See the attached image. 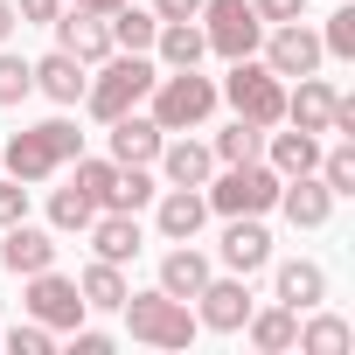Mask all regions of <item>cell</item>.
<instances>
[{"label": "cell", "instance_id": "1", "mask_svg": "<svg viewBox=\"0 0 355 355\" xmlns=\"http://www.w3.org/2000/svg\"><path fill=\"white\" fill-rule=\"evenodd\" d=\"M84 153V132H77V119H35V125H21V132H8V146H0V167L15 174V182H28V189H42V182H56V174L70 167Z\"/></svg>", "mask_w": 355, "mask_h": 355}, {"label": "cell", "instance_id": "2", "mask_svg": "<svg viewBox=\"0 0 355 355\" xmlns=\"http://www.w3.org/2000/svg\"><path fill=\"white\" fill-rule=\"evenodd\" d=\"M216 77H202V63L196 70H160L153 77V91H146V119L160 125V132H202L209 119H216Z\"/></svg>", "mask_w": 355, "mask_h": 355}, {"label": "cell", "instance_id": "3", "mask_svg": "<svg viewBox=\"0 0 355 355\" xmlns=\"http://www.w3.org/2000/svg\"><path fill=\"white\" fill-rule=\"evenodd\" d=\"M153 77H160V63H153V56L112 49V56L91 70V84H84V112H91L98 125H112V119H125V112H139V105H146Z\"/></svg>", "mask_w": 355, "mask_h": 355}, {"label": "cell", "instance_id": "4", "mask_svg": "<svg viewBox=\"0 0 355 355\" xmlns=\"http://www.w3.org/2000/svg\"><path fill=\"white\" fill-rule=\"evenodd\" d=\"M119 320H125V334H132L139 348H189V341L202 334L196 306H189V300H174V293H160V286H146V293H125Z\"/></svg>", "mask_w": 355, "mask_h": 355}, {"label": "cell", "instance_id": "5", "mask_svg": "<svg viewBox=\"0 0 355 355\" xmlns=\"http://www.w3.org/2000/svg\"><path fill=\"white\" fill-rule=\"evenodd\" d=\"M202 202H209V216H272V202H279V174H272L265 160L216 167L209 182H202Z\"/></svg>", "mask_w": 355, "mask_h": 355}, {"label": "cell", "instance_id": "6", "mask_svg": "<svg viewBox=\"0 0 355 355\" xmlns=\"http://www.w3.org/2000/svg\"><path fill=\"white\" fill-rule=\"evenodd\" d=\"M216 98H223V105H230L237 119L265 125V132H272V125L286 119V77H272V70H265L258 56H237V63H230V70L216 77Z\"/></svg>", "mask_w": 355, "mask_h": 355}, {"label": "cell", "instance_id": "7", "mask_svg": "<svg viewBox=\"0 0 355 355\" xmlns=\"http://www.w3.org/2000/svg\"><path fill=\"white\" fill-rule=\"evenodd\" d=\"M21 313H28V320H42V327H49L56 341H63L70 327H84V320H91V306H84L77 279H63L56 265H49V272H28V279H21Z\"/></svg>", "mask_w": 355, "mask_h": 355}, {"label": "cell", "instance_id": "8", "mask_svg": "<svg viewBox=\"0 0 355 355\" xmlns=\"http://www.w3.org/2000/svg\"><path fill=\"white\" fill-rule=\"evenodd\" d=\"M196 28H202L209 56H223V63L258 56V42H265V21H258V8H251V0H202Z\"/></svg>", "mask_w": 355, "mask_h": 355}, {"label": "cell", "instance_id": "9", "mask_svg": "<svg viewBox=\"0 0 355 355\" xmlns=\"http://www.w3.org/2000/svg\"><path fill=\"white\" fill-rule=\"evenodd\" d=\"M258 63H265L272 77H286V84H293V77H313V70L327 63V56H320V28H313L306 15H300V21H272L265 42H258Z\"/></svg>", "mask_w": 355, "mask_h": 355}, {"label": "cell", "instance_id": "10", "mask_svg": "<svg viewBox=\"0 0 355 355\" xmlns=\"http://www.w3.org/2000/svg\"><path fill=\"white\" fill-rule=\"evenodd\" d=\"M272 258H279V244H272V223H265V216H223V237H216V265H223V272L251 279V272H265Z\"/></svg>", "mask_w": 355, "mask_h": 355}, {"label": "cell", "instance_id": "11", "mask_svg": "<svg viewBox=\"0 0 355 355\" xmlns=\"http://www.w3.org/2000/svg\"><path fill=\"white\" fill-rule=\"evenodd\" d=\"M189 306H196V320H202L209 334H244V320H251L258 300H251V279H237V272L216 279V272H209V286H202Z\"/></svg>", "mask_w": 355, "mask_h": 355}, {"label": "cell", "instance_id": "12", "mask_svg": "<svg viewBox=\"0 0 355 355\" xmlns=\"http://www.w3.org/2000/svg\"><path fill=\"white\" fill-rule=\"evenodd\" d=\"M153 174H160V189H202L209 174H216V153H209V139L167 132L160 153H153Z\"/></svg>", "mask_w": 355, "mask_h": 355}, {"label": "cell", "instance_id": "13", "mask_svg": "<svg viewBox=\"0 0 355 355\" xmlns=\"http://www.w3.org/2000/svg\"><path fill=\"white\" fill-rule=\"evenodd\" d=\"M334 202H341V196L320 182V174H286L272 209H279L293 230H327V223H334Z\"/></svg>", "mask_w": 355, "mask_h": 355}, {"label": "cell", "instance_id": "14", "mask_svg": "<svg viewBox=\"0 0 355 355\" xmlns=\"http://www.w3.org/2000/svg\"><path fill=\"white\" fill-rule=\"evenodd\" d=\"M56 230L49 223H8V230H0V272H15V279H28V272H49L56 265Z\"/></svg>", "mask_w": 355, "mask_h": 355}, {"label": "cell", "instance_id": "15", "mask_svg": "<svg viewBox=\"0 0 355 355\" xmlns=\"http://www.w3.org/2000/svg\"><path fill=\"white\" fill-rule=\"evenodd\" d=\"M49 35H56V49H70V56L91 63V70L112 56V28H105V15H91V8H56Z\"/></svg>", "mask_w": 355, "mask_h": 355}, {"label": "cell", "instance_id": "16", "mask_svg": "<svg viewBox=\"0 0 355 355\" xmlns=\"http://www.w3.org/2000/svg\"><path fill=\"white\" fill-rule=\"evenodd\" d=\"M84 237H91V258H105V265H132L146 251V223L132 209H98Z\"/></svg>", "mask_w": 355, "mask_h": 355}, {"label": "cell", "instance_id": "17", "mask_svg": "<svg viewBox=\"0 0 355 355\" xmlns=\"http://www.w3.org/2000/svg\"><path fill=\"white\" fill-rule=\"evenodd\" d=\"M35 70V91L56 105V112H77L84 105V84H91V63H77L70 49H49V56H35L28 63Z\"/></svg>", "mask_w": 355, "mask_h": 355}, {"label": "cell", "instance_id": "18", "mask_svg": "<svg viewBox=\"0 0 355 355\" xmlns=\"http://www.w3.org/2000/svg\"><path fill=\"white\" fill-rule=\"evenodd\" d=\"M146 209H153V230H160L167 244H189V237H202V223H209L202 189H160Z\"/></svg>", "mask_w": 355, "mask_h": 355}, {"label": "cell", "instance_id": "19", "mask_svg": "<svg viewBox=\"0 0 355 355\" xmlns=\"http://www.w3.org/2000/svg\"><path fill=\"white\" fill-rule=\"evenodd\" d=\"M334 98H341V84L334 77H293V91H286V119L279 125H300V132H327V119H334Z\"/></svg>", "mask_w": 355, "mask_h": 355}, {"label": "cell", "instance_id": "20", "mask_svg": "<svg viewBox=\"0 0 355 355\" xmlns=\"http://www.w3.org/2000/svg\"><path fill=\"white\" fill-rule=\"evenodd\" d=\"M272 300L306 313V306H327V272L313 258H272Z\"/></svg>", "mask_w": 355, "mask_h": 355}, {"label": "cell", "instance_id": "21", "mask_svg": "<svg viewBox=\"0 0 355 355\" xmlns=\"http://www.w3.org/2000/svg\"><path fill=\"white\" fill-rule=\"evenodd\" d=\"M209 272H216V258L189 237V244H167V251H160V279H153V286L174 293V300H196V293L209 286Z\"/></svg>", "mask_w": 355, "mask_h": 355}, {"label": "cell", "instance_id": "22", "mask_svg": "<svg viewBox=\"0 0 355 355\" xmlns=\"http://www.w3.org/2000/svg\"><path fill=\"white\" fill-rule=\"evenodd\" d=\"M160 139H167V132H160L146 112H125V119H112V125H105V153H112L119 167H153Z\"/></svg>", "mask_w": 355, "mask_h": 355}, {"label": "cell", "instance_id": "23", "mask_svg": "<svg viewBox=\"0 0 355 355\" xmlns=\"http://www.w3.org/2000/svg\"><path fill=\"white\" fill-rule=\"evenodd\" d=\"M265 167L279 174H313L320 167V132H300V125H272L265 132Z\"/></svg>", "mask_w": 355, "mask_h": 355}, {"label": "cell", "instance_id": "24", "mask_svg": "<svg viewBox=\"0 0 355 355\" xmlns=\"http://www.w3.org/2000/svg\"><path fill=\"white\" fill-rule=\"evenodd\" d=\"M244 334H251V348L258 355H293V341H300V313L293 306H251V320H244Z\"/></svg>", "mask_w": 355, "mask_h": 355}, {"label": "cell", "instance_id": "25", "mask_svg": "<svg viewBox=\"0 0 355 355\" xmlns=\"http://www.w3.org/2000/svg\"><path fill=\"white\" fill-rule=\"evenodd\" d=\"M160 70H196L202 56H209V42H202V28L196 21H160V35H153V49H146Z\"/></svg>", "mask_w": 355, "mask_h": 355}, {"label": "cell", "instance_id": "26", "mask_svg": "<svg viewBox=\"0 0 355 355\" xmlns=\"http://www.w3.org/2000/svg\"><path fill=\"white\" fill-rule=\"evenodd\" d=\"M293 348H300V355H348V348H355V327H348L341 313H327V306H306Z\"/></svg>", "mask_w": 355, "mask_h": 355}, {"label": "cell", "instance_id": "27", "mask_svg": "<svg viewBox=\"0 0 355 355\" xmlns=\"http://www.w3.org/2000/svg\"><path fill=\"white\" fill-rule=\"evenodd\" d=\"M77 293H84V306H91V313H119L132 286H125V265H105V258H91V265L77 272Z\"/></svg>", "mask_w": 355, "mask_h": 355}, {"label": "cell", "instance_id": "28", "mask_svg": "<svg viewBox=\"0 0 355 355\" xmlns=\"http://www.w3.org/2000/svg\"><path fill=\"white\" fill-rule=\"evenodd\" d=\"M209 153H216V167L265 160V125H251V119H237V112H230V125H216V132H209Z\"/></svg>", "mask_w": 355, "mask_h": 355}, {"label": "cell", "instance_id": "29", "mask_svg": "<svg viewBox=\"0 0 355 355\" xmlns=\"http://www.w3.org/2000/svg\"><path fill=\"white\" fill-rule=\"evenodd\" d=\"M42 209H49V230H56V237H84V230H91V216H98V202H91L77 182L49 189V202H42Z\"/></svg>", "mask_w": 355, "mask_h": 355}, {"label": "cell", "instance_id": "30", "mask_svg": "<svg viewBox=\"0 0 355 355\" xmlns=\"http://www.w3.org/2000/svg\"><path fill=\"white\" fill-rule=\"evenodd\" d=\"M105 28H112V49L146 56V49H153V35H160V15H153V8H132V0H125L119 15H105Z\"/></svg>", "mask_w": 355, "mask_h": 355}, {"label": "cell", "instance_id": "31", "mask_svg": "<svg viewBox=\"0 0 355 355\" xmlns=\"http://www.w3.org/2000/svg\"><path fill=\"white\" fill-rule=\"evenodd\" d=\"M153 196H160V174H153V167H119V174H112V196H105V209H132V216H139Z\"/></svg>", "mask_w": 355, "mask_h": 355}, {"label": "cell", "instance_id": "32", "mask_svg": "<svg viewBox=\"0 0 355 355\" xmlns=\"http://www.w3.org/2000/svg\"><path fill=\"white\" fill-rule=\"evenodd\" d=\"M28 98H35V70H28V56L0 42V112H15V105H28Z\"/></svg>", "mask_w": 355, "mask_h": 355}, {"label": "cell", "instance_id": "33", "mask_svg": "<svg viewBox=\"0 0 355 355\" xmlns=\"http://www.w3.org/2000/svg\"><path fill=\"white\" fill-rule=\"evenodd\" d=\"M112 174H119V160H112V153H77V160H70V182H77L98 209H105V196H112Z\"/></svg>", "mask_w": 355, "mask_h": 355}, {"label": "cell", "instance_id": "34", "mask_svg": "<svg viewBox=\"0 0 355 355\" xmlns=\"http://www.w3.org/2000/svg\"><path fill=\"white\" fill-rule=\"evenodd\" d=\"M320 182L334 189V196H355V139H334V146H320Z\"/></svg>", "mask_w": 355, "mask_h": 355}, {"label": "cell", "instance_id": "35", "mask_svg": "<svg viewBox=\"0 0 355 355\" xmlns=\"http://www.w3.org/2000/svg\"><path fill=\"white\" fill-rule=\"evenodd\" d=\"M320 56H327V63H355V8H334V15H327Z\"/></svg>", "mask_w": 355, "mask_h": 355}, {"label": "cell", "instance_id": "36", "mask_svg": "<svg viewBox=\"0 0 355 355\" xmlns=\"http://www.w3.org/2000/svg\"><path fill=\"white\" fill-rule=\"evenodd\" d=\"M0 348H8V355H49V348H56V334H49L42 320H28V313H21L8 334H0Z\"/></svg>", "mask_w": 355, "mask_h": 355}, {"label": "cell", "instance_id": "37", "mask_svg": "<svg viewBox=\"0 0 355 355\" xmlns=\"http://www.w3.org/2000/svg\"><path fill=\"white\" fill-rule=\"evenodd\" d=\"M28 216V182H15V174H0V230Z\"/></svg>", "mask_w": 355, "mask_h": 355}, {"label": "cell", "instance_id": "38", "mask_svg": "<svg viewBox=\"0 0 355 355\" xmlns=\"http://www.w3.org/2000/svg\"><path fill=\"white\" fill-rule=\"evenodd\" d=\"M251 8H258V21L272 28V21H300V15H306V0H251Z\"/></svg>", "mask_w": 355, "mask_h": 355}, {"label": "cell", "instance_id": "39", "mask_svg": "<svg viewBox=\"0 0 355 355\" xmlns=\"http://www.w3.org/2000/svg\"><path fill=\"white\" fill-rule=\"evenodd\" d=\"M56 8H63V0H15L21 28H49V21H56Z\"/></svg>", "mask_w": 355, "mask_h": 355}, {"label": "cell", "instance_id": "40", "mask_svg": "<svg viewBox=\"0 0 355 355\" xmlns=\"http://www.w3.org/2000/svg\"><path fill=\"white\" fill-rule=\"evenodd\" d=\"M63 341H70L77 355H105V348H112V334H105V327H70Z\"/></svg>", "mask_w": 355, "mask_h": 355}, {"label": "cell", "instance_id": "41", "mask_svg": "<svg viewBox=\"0 0 355 355\" xmlns=\"http://www.w3.org/2000/svg\"><path fill=\"white\" fill-rule=\"evenodd\" d=\"M153 15H160V21H196L202 0H153Z\"/></svg>", "mask_w": 355, "mask_h": 355}, {"label": "cell", "instance_id": "42", "mask_svg": "<svg viewBox=\"0 0 355 355\" xmlns=\"http://www.w3.org/2000/svg\"><path fill=\"white\" fill-rule=\"evenodd\" d=\"M15 28H21V15H15V0H0V42H15Z\"/></svg>", "mask_w": 355, "mask_h": 355}, {"label": "cell", "instance_id": "43", "mask_svg": "<svg viewBox=\"0 0 355 355\" xmlns=\"http://www.w3.org/2000/svg\"><path fill=\"white\" fill-rule=\"evenodd\" d=\"M63 8H91V15H119L125 0H63Z\"/></svg>", "mask_w": 355, "mask_h": 355}]
</instances>
